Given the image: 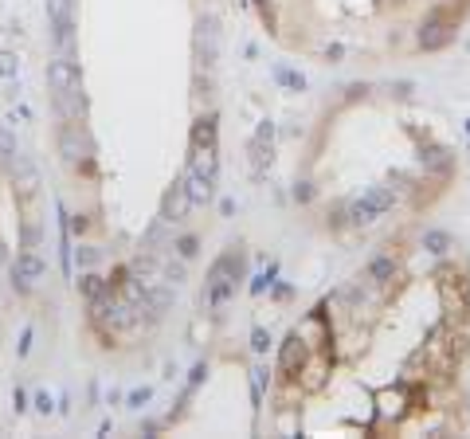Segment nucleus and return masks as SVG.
Returning a JSON list of instances; mask_svg holds the SVG:
<instances>
[{"instance_id":"obj_1","label":"nucleus","mask_w":470,"mask_h":439,"mask_svg":"<svg viewBox=\"0 0 470 439\" xmlns=\"http://www.w3.org/2000/svg\"><path fill=\"white\" fill-rule=\"evenodd\" d=\"M184 181H188V196H193V204H208V200L216 196V184H219L216 149H193L188 169H184Z\"/></svg>"},{"instance_id":"obj_2","label":"nucleus","mask_w":470,"mask_h":439,"mask_svg":"<svg viewBox=\"0 0 470 439\" xmlns=\"http://www.w3.org/2000/svg\"><path fill=\"white\" fill-rule=\"evenodd\" d=\"M458 32V8L455 4H435L431 12L423 16V28H420V48L423 51H439L447 48Z\"/></svg>"},{"instance_id":"obj_3","label":"nucleus","mask_w":470,"mask_h":439,"mask_svg":"<svg viewBox=\"0 0 470 439\" xmlns=\"http://www.w3.org/2000/svg\"><path fill=\"white\" fill-rule=\"evenodd\" d=\"M59 153L63 161L71 165V169H90V161H95V142L86 134L83 122H67L59 130Z\"/></svg>"},{"instance_id":"obj_4","label":"nucleus","mask_w":470,"mask_h":439,"mask_svg":"<svg viewBox=\"0 0 470 439\" xmlns=\"http://www.w3.org/2000/svg\"><path fill=\"white\" fill-rule=\"evenodd\" d=\"M294 329L302 333V342L310 345L313 353H329V306L326 302L317 306V310H310Z\"/></svg>"},{"instance_id":"obj_5","label":"nucleus","mask_w":470,"mask_h":439,"mask_svg":"<svg viewBox=\"0 0 470 439\" xmlns=\"http://www.w3.org/2000/svg\"><path fill=\"white\" fill-rule=\"evenodd\" d=\"M306 361H310V345L302 342L298 329H290L286 342H282V353H278V373H282V380H298Z\"/></svg>"},{"instance_id":"obj_6","label":"nucleus","mask_w":470,"mask_h":439,"mask_svg":"<svg viewBox=\"0 0 470 439\" xmlns=\"http://www.w3.org/2000/svg\"><path fill=\"white\" fill-rule=\"evenodd\" d=\"M247 161H251V173H255V177H263V173L271 169V161H275V122H263L259 130H255Z\"/></svg>"},{"instance_id":"obj_7","label":"nucleus","mask_w":470,"mask_h":439,"mask_svg":"<svg viewBox=\"0 0 470 439\" xmlns=\"http://www.w3.org/2000/svg\"><path fill=\"white\" fill-rule=\"evenodd\" d=\"M43 259L36 255V251H20V255H16V263H12V286L20 294L24 291H32V286H36L39 279H43Z\"/></svg>"},{"instance_id":"obj_8","label":"nucleus","mask_w":470,"mask_h":439,"mask_svg":"<svg viewBox=\"0 0 470 439\" xmlns=\"http://www.w3.org/2000/svg\"><path fill=\"white\" fill-rule=\"evenodd\" d=\"M188 208H193V196H188V181H184V173H181L173 181V188L165 193V200H161V216L169 220V224H181L188 216Z\"/></svg>"},{"instance_id":"obj_9","label":"nucleus","mask_w":470,"mask_h":439,"mask_svg":"<svg viewBox=\"0 0 470 439\" xmlns=\"http://www.w3.org/2000/svg\"><path fill=\"white\" fill-rule=\"evenodd\" d=\"M196 55H200V63L204 67H216V55H219V28L212 16H204L200 20V28H196Z\"/></svg>"},{"instance_id":"obj_10","label":"nucleus","mask_w":470,"mask_h":439,"mask_svg":"<svg viewBox=\"0 0 470 439\" xmlns=\"http://www.w3.org/2000/svg\"><path fill=\"white\" fill-rule=\"evenodd\" d=\"M420 165H423V173H431V177H451V169H455V149L423 146L420 149Z\"/></svg>"},{"instance_id":"obj_11","label":"nucleus","mask_w":470,"mask_h":439,"mask_svg":"<svg viewBox=\"0 0 470 439\" xmlns=\"http://www.w3.org/2000/svg\"><path fill=\"white\" fill-rule=\"evenodd\" d=\"M48 86L59 95V90H71V86H79V67H75V59H55L48 63Z\"/></svg>"},{"instance_id":"obj_12","label":"nucleus","mask_w":470,"mask_h":439,"mask_svg":"<svg viewBox=\"0 0 470 439\" xmlns=\"http://www.w3.org/2000/svg\"><path fill=\"white\" fill-rule=\"evenodd\" d=\"M396 271H400L396 255H376L373 263L364 267V279L373 282V286H388V282L396 279Z\"/></svg>"},{"instance_id":"obj_13","label":"nucleus","mask_w":470,"mask_h":439,"mask_svg":"<svg viewBox=\"0 0 470 439\" xmlns=\"http://www.w3.org/2000/svg\"><path fill=\"white\" fill-rule=\"evenodd\" d=\"M55 102H59V114L67 118V122H83V114H86V98L79 86H71V90H59L55 95Z\"/></svg>"},{"instance_id":"obj_14","label":"nucleus","mask_w":470,"mask_h":439,"mask_svg":"<svg viewBox=\"0 0 470 439\" xmlns=\"http://www.w3.org/2000/svg\"><path fill=\"white\" fill-rule=\"evenodd\" d=\"M364 204H369V212L373 216H384L388 208L396 204V193L388 188V184H373V188H364V196H361Z\"/></svg>"},{"instance_id":"obj_15","label":"nucleus","mask_w":470,"mask_h":439,"mask_svg":"<svg viewBox=\"0 0 470 439\" xmlns=\"http://www.w3.org/2000/svg\"><path fill=\"white\" fill-rule=\"evenodd\" d=\"M193 149H216V114L196 118V126H193Z\"/></svg>"},{"instance_id":"obj_16","label":"nucleus","mask_w":470,"mask_h":439,"mask_svg":"<svg viewBox=\"0 0 470 439\" xmlns=\"http://www.w3.org/2000/svg\"><path fill=\"white\" fill-rule=\"evenodd\" d=\"M102 291H110V282L102 279V275H95V271H86L83 279H79V294H83L86 302H95Z\"/></svg>"},{"instance_id":"obj_17","label":"nucleus","mask_w":470,"mask_h":439,"mask_svg":"<svg viewBox=\"0 0 470 439\" xmlns=\"http://www.w3.org/2000/svg\"><path fill=\"white\" fill-rule=\"evenodd\" d=\"M423 247H427L431 255H443V251H451V235H447L443 228H431V232H423Z\"/></svg>"},{"instance_id":"obj_18","label":"nucleus","mask_w":470,"mask_h":439,"mask_svg":"<svg viewBox=\"0 0 470 439\" xmlns=\"http://www.w3.org/2000/svg\"><path fill=\"white\" fill-rule=\"evenodd\" d=\"M130 271L137 275V279H153V275H157V259L153 255H137L130 263Z\"/></svg>"},{"instance_id":"obj_19","label":"nucleus","mask_w":470,"mask_h":439,"mask_svg":"<svg viewBox=\"0 0 470 439\" xmlns=\"http://www.w3.org/2000/svg\"><path fill=\"white\" fill-rule=\"evenodd\" d=\"M16 71H20V59L12 51H0V79H16Z\"/></svg>"},{"instance_id":"obj_20","label":"nucleus","mask_w":470,"mask_h":439,"mask_svg":"<svg viewBox=\"0 0 470 439\" xmlns=\"http://www.w3.org/2000/svg\"><path fill=\"white\" fill-rule=\"evenodd\" d=\"M275 75H278V83L294 86V90H302V86H306V79H302L298 71H290V67H275Z\"/></svg>"},{"instance_id":"obj_21","label":"nucleus","mask_w":470,"mask_h":439,"mask_svg":"<svg viewBox=\"0 0 470 439\" xmlns=\"http://www.w3.org/2000/svg\"><path fill=\"white\" fill-rule=\"evenodd\" d=\"M251 349L255 353H266V349H271V333H266V329H251Z\"/></svg>"},{"instance_id":"obj_22","label":"nucleus","mask_w":470,"mask_h":439,"mask_svg":"<svg viewBox=\"0 0 470 439\" xmlns=\"http://www.w3.org/2000/svg\"><path fill=\"white\" fill-rule=\"evenodd\" d=\"M177 255H181V259L196 255V235H181V240H177Z\"/></svg>"},{"instance_id":"obj_23","label":"nucleus","mask_w":470,"mask_h":439,"mask_svg":"<svg viewBox=\"0 0 470 439\" xmlns=\"http://www.w3.org/2000/svg\"><path fill=\"white\" fill-rule=\"evenodd\" d=\"M39 240H43V232H39V224H28V228H24V247L32 251V247H39Z\"/></svg>"},{"instance_id":"obj_24","label":"nucleus","mask_w":470,"mask_h":439,"mask_svg":"<svg viewBox=\"0 0 470 439\" xmlns=\"http://www.w3.org/2000/svg\"><path fill=\"white\" fill-rule=\"evenodd\" d=\"M165 279H169L173 286H177V282H184V263H181V259H177V263H169V267H165Z\"/></svg>"},{"instance_id":"obj_25","label":"nucleus","mask_w":470,"mask_h":439,"mask_svg":"<svg viewBox=\"0 0 470 439\" xmlns=\"http://www.w3.org/2000/svg\"><path fill=\"white\" fill-rule=\"evenodd\" d=\"M294 200H298V204H306V200H313V188H310V181H298V184H294Z\"/></svg>"},{"instance_id":"obj_26","label":"nucleus","mask_w":470,"mask_h":439,"mask_svg":"<svg viewBox=\"0 0 470 439\" xmlns=\"http://www.w3.org/2000/svg\"><path fill=\"white\" fill-rule=\"evenodd\" d=\"M149 396H153V389H133V392H130V408H141Z\"/></svg>"},{"instance_id":"obj_27","label":"nucleus","mask_w":470,"mask_h":439,"mask_svg":"<svg viewBox=\"0 0 470 439\" xmlns=\"http://www.w3.org/2000/svg\"><path fill=\"white\" fill-rule=\"evenodd\" d=\"M79 263H83V267H95L98 251H95V247H79Z\"/></svg>"},{"instance_id":"obj_28","label":"nucleus","mask_w":470,"mask_h":439,"mask_svg":"<svg viewBox=\"0 0 470 439\" xmlns=\"http://www.w3.org/2000/svg\"><path fill=\"white\" fill-rule=\"evenodd\" d=\"M71 228H75V232H79V235H83L86 228H90V220H86V216H71Z\"/></svg>"},{"instance_id":"obj_29","label":"nucleus","mask_w":470,"mask_h":439,"mask_svg":"<svg viewBox=\"0 0 470 439\" xmlns=\"http://www.w3.org/2000/svg\"><path fill=\"white\" fill-rule=\"evenodd\" d=\"M36 408H39V412H43V416L51 412V396H48V392H39V396H36Z\"/></svg>"},{"instance_id":"obj_30","label":"nucleus","mask_w":470,"mask_h":439,"mask_svg":"<svg viewBox=\"0 0 470 439\" xmlns=\"http://www.w3.org/2000/svg\"><path fill=\"white\" fill-rule=\"evenodd\" d=\"M290 294H294V291H290L286 282H278V286H275V298H278V302H286Z\"/></svg>"},{"instance_id":"obj_31","label":"nucleus","mask_w":470,"mask_h":439,"mask_svg":"<svg viewBox=\"0 0 470 439\" xmlns=\"http://www.w3.org/2000/svg\"><path fill=\"white\" fill-rule=\"evenodd\" d=\"M12 400H16V412H24V408H28V396H24V389H16V396H12Z\"/></svg>"},{"instance_id":"obj_32","label":"nucleus","mask_w":470,"mask_h":439,"mask_svg":"<svg viewBox=\"0 0 470 439\" xmlns=\"http://www.w3.org/2000/svg\"><path fill=\"white\" fill-rule=\"evenodd\" d=\"M28 349H32V329H24V338H20V357H24Z\"/></svg>"},{"instance_id":"obj_33","label":"nucleus","mask_w":470,"mask_h":439,"mask_svg":"<svg viewBox=\"0 0 470 439\" xmlns=\"http://www.w3.org/2000/svg\"><path fill=\"white\" fill-rule=\"evenodd\" d=\"M345 98H364V86H357V83L345 86Z\"/></svg>"},{"instance_id":"obj_34","label":"nucleus","mask_w":470,"mask_h":439,"mask_svg":"<svg viewBox=\"0 0 470 439\" xmlns=\"http://www.w3.org/2000/svg\"><path fill=\"white\" fill-rule=\"evenodd\" d=\"M0 267H4V251H0Z\"/></svg>"}]
</instances>
